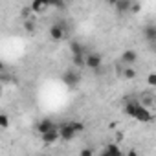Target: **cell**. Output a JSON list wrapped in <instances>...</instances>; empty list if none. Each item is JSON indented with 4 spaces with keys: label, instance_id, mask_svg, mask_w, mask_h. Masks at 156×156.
Listing matches in <instances>:
<instances>
[{
    "label": "cell",
    "instance_id": "1",
    "mask_svg": "<svg viewBox=\"0 0 156 156\" xmlns=\"http://www.w3.org/2000/svg\"><path fill=\"white\" fill-rule=\"evenodd\" d=\"M123 110H125V114H127V116H130L132 119L141 121V123H151V121H152V118H154L152 110H149V108L141 107L138 101H132V99H129V101L125 103Z\"/></svg>",
    "mask_w": 156,
    "mask_h": 156
},
{
    "label": "cell",
    "instance_id": "2",
    "mask_svg": "<svg viewBox=\"0 0 156 156\" xmlns=\"http://www.w3.org/2000/svg\"><path fill=\"white\" fill-rule=\"evenodd\" d=\"M62 83H64L70 90H73L77 85L81 83V73L77 72V70H66V72L62 73Z\"/></svg>",
    "mask_w": 156,
    "mask_h": 156
},
{
    "label": "cell",
    "instance_id": "3",
    "mask_svg": "<svg viewBox=\"0 0 156 156\" xmlns=\"http://www.w3.org/2000/svg\"><path fill=\"white\" fill-rule=\"evenodd\" d=\"M101 64H103V57L99 53H87L85 55V68H90L94 72H99L101 70Z\"/></svg>",
    "mask_w": 156,
    "mask_h": 156
},
{
    "label": "cell",
    "instance_id": "4",
    "mask_svg": "<svg viewBox=\"0 0 156 156\" xmlns=\"http://www.w3.org/2000/svg\"><path fill=\"white\" fill-rule=\"evenodd\" d=\"M57 130H59V140H64V141H70V140H73L77 136V132L72 127V121L62 123L61 127H57Z\"/></svg>",
    "mask_w": 156,
    "mask_h": 156
},
{
    "label": "cell",
    "instance_id": "5",
    "mask_svg": "<svg viewBox=\"0 0 156 156\" xmlns=\"http://www.w3.org/2000/svg\"><path fill=\"white\" fill-rule=\"evenodd\" d=\"M50 37L53 41H62L66 37V26L62 22H55L50 26Z\"/></svg>",
    "mask_w": 156,
    "mask_h": 156
},
{
    "label": "cell",
    "instance_id": "6",
    "mask_svg": "<svg viewBox=\"0 0 156 156\" xmlns=\"http://www.w3.org/2000/svg\"><path fill=\"white\" fill-rule=\"evenodd\" d=\"M53 129H57V125H55L50 118H44V119H41V121L37 123V134H39V136H42V134H46V132H50V130H53Z\"/></svg>",
    "mask_w": 156,
    "mask_h": 156
},
{
    "label": "cell",
    "instance_id": "7",
    "mask_svg": "<svg viewBox=\"0 0 156 156\" xmlns=\"http://www.w3.org/2000/svg\"><path fill=\"white\" fill-rule=\"evenodd\" d=\"M99 156H123V152H121L119 145H116V143H108V145H105V149L99 152Z\"/></svg>",
    "mask_w": 156,
    "mask_h": 156
},
{
    "label": "cell",
    "instance_id": "8",
    "mask_svg": "<svg viewBox=\"0 0 156 156\" xmlns=\"http://www.w3.org/2000/svg\"><path fill=\"white\" fill-rule=\"evenodd\" d=\"M136 59H138V53H136L134 50H125V51L121 53V62H123L125 66H132V64L136 62Z\"/></svg>",
    "mask_w": 156,
    "mask_h": 156
},
{
    "label": "cell",
    "instance_id": "9",
    "mask_svg": "<svg viewBox=\"0 0 156 156\" xmlns=\"http://www.w3.org/2000/svg\"><path fill=\"white\" fill-rule=\"evenodd\" d=\"M112 6L119 13H129L130 8H132V0H116V2H112Z\"/></svg>",
    "mask_w": 156,
    "mask_h": 156
},
{
    "label": "cell",
    "instance_id": "10",
    "mask_svg": "<svg viewBox=\"0 0 156 156\" xmlns=\"http://www.w3.org/2000/svg\"><path fill=\"white\" fill-rule=\"evenodd\" d=\"M70 51H72V55H85L87 53V50H85V44H81L79 41H70Z\"/></svg>",
    "mask_w": 156,
    "mask_h": 156
},
{
    "label": "cell",
    "instance_id": "11",
    "mask_svg": "<svg viewBox=\"0 0 156 156\" xmlns=\"http://www.w3.org/2000/svg\"><path fill=\"white\" fill-rule=\"evenodd\" d=\"M143 35H145V39L152 44V42H156V26L151 22V24H147L145 28H143Z\"/></svg>",
    "mask_w": 156,
    "mask_h": 156
},
{
    "label": "cell",
    "instance_id": "12",
    "mask_svg": "<svg viewBox=\"0 0 156 156\" xmlns=\"http://www.w3.org/2000/svg\"><path fill=\"white\" fill-rule=\"evenodd\" d=\"M41 140H42L46 145H51V143H55V141L59 140V130H57V129H53V130H50V132L42 134V136H41Z\"/></svg>",
    "mask_w": 156,
    "mask_h": 156
},
{
    "label": "cell",
    "instance_id": "13",
    "mask_svg": "<svg viewBox=\"0 0 156 156\" xmlns=\"http://www.w3.org/2000/svg\"><path fill=\"white\" fill-rule=\"evenodd\" d=\"M30 9L33 13H42L44 9H48V2H44V0H33L31 6H30Z\"/></svg>",
    "mask_w": 156,
    "mask_h": 156
},
{
    "label": "cell",
    "instance_id": "14",
    "mask_svg": "<svg viewBox=\"0 0 156 156\" xmlns=\"http://www.w3.org/2000/svg\"><path fill=\"white\" fill-rule=\"evenodd\" d=\"M9 125H11L9 116L4 114V112H0V129H9Z\"/></svg>",
    "mask_w": 156,
    "mask_h": 156
},
{
    "label": "cell",
    "instance_id": "15",
    "mask_svg": "<svg viewBox=\"0 0 156 156\" xmlns=\"http://www.w3.org/2000/svg\"><path fill=\"white\" fill-rule=\"evenodd\" d=\"M87 55V53H85ZM85 55H72V62L77 68H85Z\"/></svg>",
    "mask_w": 156,
    "mask_h": 156
},
{
    "label": "cell",
    "instance_id": "16",
    "mask_svg": "<svg viewBox=\"0 0 156 156\" xmlns=\"http://www.w3.org/2000/svg\"><path fill=\"white\" fill-rule=\"evenodd\" d=\"M123 77H125V79H134V77H136V70H134L132 66H125Z\"/></svg>",
    "mask_w": 156,
    "mask_h": 156
},
{
    "label": "cell",
    "instance_id": "17",
    "mask_svg": "<svg viewBox=\"0 0 156 156\" xmlns=\"http://www.w3.org/2000/svg\"><path fill=\"white\" fill-rule=\"evenodd\" d=\"M72 127H73V130H75L77 134L85 130V123H81V121H72Z\"/></svg>",
    "mask_w": 156,
    "mask_h": 156
},
{
    "label": "cell",
    "instance_id": "18",
    "mask_svg": "<svg viewBox=\"0 0 156 156\" xmlns=\"http://www.w3.org/2000/svg\"><path fill=\"white\" fill-rule=\"evenodd\" d=\"M147 83H149V87H156V73H154V72H151V73H149Z\"/></svg>",
    "mask_w": 156,
    "mask_h": 156
},
{
    "label": "cell",
    "instance_id": "19",
    "mask_svg": "<svg viewBox=\"0 0 156 156\" xmlns=\"http://www.w3.org/2000/svg\"><path fill=\"white\" fill-rule=\"evenodd\" d=\"M79 156H94V151L90 147H83V151L79 152Z\"/></svg>",
    "mask_w": 156,
    "mask_h": 156
},
{
    "label": "cell",
    "instance_id": "20",
    "mask_svg": "<svg viewBox=\"0 0 156 156\" xmlns=\"http://www.w3.org/2000/svg\"><path fill=\"white\" fill-rule=\"evenodd\" d=\"M48 6H53V8H57V9L66 8V4H64V2H59V0H53V2H51V4H48Z\"/></svg>",
    "mask_w": 156,
    "mask_h": 156
},
{
    "label": "cell",
    "instance_id": "21",
    "mask_svg": "<svg viewBox=\"0 0 156 156\" xmlns=\"http://www.w3.org/2000/svg\"><path fill=\"white\" fill-rule=\"evenodd\" d=\"M24 26H26V30H28V31H33V28H35V24H33V22H26Z\"/></svg>",
    "mask_w": 156,
    "mask_h": 156
},
{
    "label": "cell",
    "instance_id": "22",
    "mask_svg": "<svg viewBox=\"0 0 156 156\" xmlns=\"http://www.w3.org/2000/svg\"><path fill=\"white\" fill-rule=\"evenodd\" d=\"M127 156H140V154H138V152H136V151H134V149H130V151H129V152H127Z\"/></svg>",
    "mask_w": 156,
    "mask_h": 156
},
{
    "label": "cell",
    "instance_id": "23",
    "mask_svg": "<svg viewBox=\"0 0 156 156\" xmlns=\"http://www.w3.org/2000/svg\"><path fill=\"white\" fill-rule=\"evenodd\" d=\"M4 68H6V66H4V62H2V61H0V73H2V72H4Z\"/></svg>",
    "mask_w": 156,
    "mask_h": 156
},
{
    "label": "cell",
    "instance_id": "24",
    "mask_svg": "<svg viewBox=\"0 0 156 156\" xmlns=\"http://www.w3.org/2000/svg\"><path fill=\"white\" fill-rule=\"evenodd\" d=\"M0 92H2V83H0Z\"/></svg>",
    "mask_w": 156,
    "mask_h": 156
}]
</instances>
